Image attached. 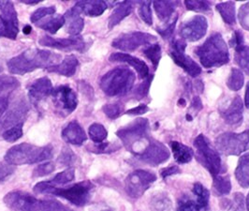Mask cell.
<instances>
[{"label":"cell","instance_id":"681fc988","mask_svg":"<svg viewBox=\"0 0 249 211\" xmlns=\"http://www.w3.org/2000/svg\"><path fill=\"white\" fill-rule=\"evenodd\" d=\"M177 19H178V16L176 15L175 18H174L170 23L163 25L161 27H158V28H157L158 33H159L164 39H169V38H171L172 36L174 35Z\"/></svg>","mask_w":249,"mask_h":211},{"label":"cell","instance_id":"e0dca14e","mask_svg":"<svg viewBox=\"0 0 249 211\" xmlns=\"http://www.w3.org/2000/svg\"><path fill=\"white\" fill-rule=\"evenodd\" d=\"M28 112V104L25 99L18 100L0 119V136L3 133L16 125L24 123Z\"/></svg>","mask_w":249,"mask_h":211},{"label":"cell","instance_id":"7a4b0ae2","mask_svg":"<svg viewBox=\"0 0 249 211\" xmlns=\"http://www.w3.org/2000/svg\"><path fill=\"white\" fill-rule=\"evenodd\" d=\"M95 185L85 180L68 188H57L50 180L39 182L34 186V192L37 194H53L66 199L76 207H85L91 201Z\"/></svg>","mask_w":249,"mask_h":211},{"label":"cell","instance_id":"603a6c76","mask_svg":"<svg viewBox=\"0 0 249 211\" xmlns=\"http://www.w3.org/2000/svg\"><path fill=\"white\" fill-rule=\"evenodd\" d=\"M74 8L82 14L90 17H98L106 11L108 5L104 1H79Z\"/></svg>","mask_w":249,"mask_h":211},{"label":"cell","instance_id":"e7e4bbea","mask_svg":"<svg viewBox=\"0 0 249 211\" xmlns=\"http://www.w3.org/2000/svg\"><path fill=\"white\" fill-rule=\"evenodd\" d=\"M3 72V68L0 66V73H2Z\"/></svg>","mask_w":249,"mask_h":211},{"label":"cell","instance_id":"f907efd6","mask_svg":"<svg viewBox=\"0 0 249 211\" xmlns=\"http://www.w3.org/2000/svg\"><path fill=\"white\" fill-rule=\"evenodd\" d=\"M153 75H149L146 79H144V81L136 88V90L134 91V96L137 99H142L145 98L148 95L149 92L150 86L151 83L153 81Z\"/></svg>","mask_w":249,"mask_h":211},{"label":"cell","instance_id":"d6a6232c","mask_svg":"<svg viewBox=\"0 0 249 211\" xmlns=\"http://www.w3.org/2000/svg\"><path fill=\"white\" fill-rule=\"evenodd\" d=\"M65 17L63 15H53L49 19L41 23H37V27L43 29L44 31H48L51 34H55L63 25H65Z\"/></svg>","mask_w":249,"mask_h":211},{"label":"cell","instance_id":"8fae6325","mask_svg":"<svg viewBox=\"0 0 249 211\" xmlns=\"http://www.w3.org/2000/svg\"><path fill=\"white\" fill-rule=\"evenodd\" d=\"M187 42L184 39H174L171 43L170 56L176 65L182 68L191 77L199 76L201 68L190 57L186 55Z\"/></svg>","mask_w":249,"mask_h":211},{"label":"cell","instance_id":"f5cc1de1","mask_svg":"<svg viewBox=\"0 0 249 211\" xmlns=\"http://www.w3.org/2000/svg\"><path fill=\"white\" fill-rule=\"evenodd\" d=\"M14 166L7 162H0V183L4 182L14 173Z\"/></svg>","mask_w":249,"mask_h":211},{"label":"cell","instance_id":"c3c4849f","mask_svg":"<svg viewBox=\"0 0 249 211\" xmlns=\"http://www.w3.org/2000/svg\"><path fill=\"white\" fill-rule=\"evenodd\" d=\"M55 13V7L52 6V7H42L37 9V11H35L32 13L31 17H30V21L32 23H38L41 19L45 18L48 15H53Z\"/></svg>","mask_w":249,"mask_h":211},{"label":"cell","instance_id":"60d3db41","mask_svg":"<svg viewBox=\"0 0 249 211\" xmlns=\"http://www.w3.org/2000/svg\"><path fill=\"white\" fill-rule=\"evenodd\" d=\"M192 193L194 196L198 199L199 203L208 210L209 208V199H210V192L209 191L200 183H195L192 188Z\"/></svg>","mask_w":249,"mask_h":211},{"label":"cell","instance_id":"ffe728a7","mask_svg":"<svg viewBox=\"0 0 249 211\" xmlns=\"http://www.w3.org/2000/svg\"><path fill=\"white\" fill-rule=\"evenodd\" d=\"M21 211H72L53 200H38L29 194Z\"/></svg>","mask_w":249,"mask_h":211},{"label":"cell","instance_id":"db71d44e","mask_svg":"<svg viewBox=\"0 0 249 211\" xmlns=\"http://www.w3.org/2000/svg\"><path fill=\"white\" fill-rule=\"evenodd\" d=\"M230 45L236 50L245 45L244 43V35L240 30H235L233 32V36L230 40Z\"/></svg>","mask_w":249,"mask_h":211},{"label":"cell","instance_id":"03108f58","mask_svg":"<svg viewBox=\"0 0 249 211\" xmlns=\"http://www.w3.org/2000/svg\"><path fill=\"white\" fill-rule=\"evenodd\" d=\"M112 211L111 210H105V211Z\"/></svg>","mask_w":249,"mask_h":211},{"label":"cell","instance_id":"44dd1931","mask_svg":"<svg viewBox=\"0 0 249 211\" xmlns=\"http://www.w3.org/2000/svg\"><path fill=\"white\" fill-rule=\"evenodd\" d=\"M61 135L67 144H71L74 146H81L88 140V135L85 130L76 120L71 121L63 129Z\"/></svg>","mask_w":249,"mask_h":211},{"label":"cell","instance_id":"7402d4cb","mask_svg":"<svg viewBox=\"0 0 249 211\" xmlns=\"http://www.w3.org/2000/svg\"><path fill=\"white\" fill-rule=\"evenodd\" d=\"M109 59L112 62H123L130 65L135 69L139 76L142 79H146L149 76L148 66L146 65V63L138 58L123 53H113L110 56Z\"/></svg>","mask_w":249,"mask_h":211},{"label":"cell","instance_id":"30bf717a","mask_svg":"<svg viewBox=\"0 0 249 211\" xmlns=\"http://www.w3.org/2000/svg\"><path fill=\"white\" fill-rule=\"evenodd\" d=\"M0 38L15 39L19 33L17 13L12 1H0Z\"/></svg>","mask_w":249,"mask_h":211},{"label":"cell","instance_id":"ac0fdd59","mask_svg":"<svg viewBox=\"0 0 249 211\" xmlns=\"http://www.w3.org/2000/svg\"><path fill=\"white\" fill-rule=\"evenodd\" d=\"M53 85L48 77H41L34 81L28 87V98L30 101L37 105L40 101L52 95Z\"/></svg>","mask_w":249,"mask_h":211},{"label":"cell","instance_id":"8992f818","mask_svg":"<svg viewBox=\"0 0 249 211\" xmlns=\"http://www.w3.org/2000/svg\"><path fill=\"white\" fill-rule=\"evenodd\" d=\"M53 156V147H37L23 143L9 149L5 155V162L13 166L34 164L49 160Z\"/></svg>","mask_w":249,"mask_h":211},{"label":"cell","instance_id":"7bdbcfd3","mask_svg":"<svg viewBox=\"0 0 249 211\" xmlns=\"http://www.w3.org/2000/svg\"><path fill=\"white\" fill-rule=\"evenodd\" d=\"M23 126L24 123H21L5 131L2 134L3 139L9 143L16 142L17 140H19L21 137L23 136Z\"/></svg>","mask_w":249,"mask_h":211},{"label":"cell","instance_id":"f6af8a7d","mask_svg":"<svg viewBox=\"0 0 249 211\" xmlns=\"http://www.w3.org/2000/svg\"><path fill=\"white\" fill-rule=\"evenodd\" d=\"M185 5L188 11L206 13L211 10V3L209 1H185Z\"/></svg>","mask_w":249,"mask_h":211},{"label":"cell","instance_id":"9a60e30c","mask_svg":"<svg viewBox=\"0 0 249 211\" xmlns=\"http://www.w3.org/2000/svg\"><path fill=\"white\" fill-rule=\"evenodd\" d=\"M171 153L162 143L151 139L143 151L136 156L139 161L149 164L151 166H159L169 160Z\"/></svg>","mask_w":249,"mask_h":211},{"label":"cell","instance_id":"9c48e42d","mask_svg":"<svg viewBox=\"0 0 249 211\" xmlns=\"http://www.w3.org/2000/svg\"><path fill=\"white\" fill-rule=\"evenodd\" d=\"M158 179L155 173L139 169L128 174L124 180V190L131 198L142 197L153 183Z\"/></svg>","mask_w":249,"mask_h":211},{"label":"cell","instance_id":"d590c367","mask_svg":"<svg viewBox=\"0 0 249 211\" xmlns=\"http://www.w3.org/2000/svg\"><path fill=\"white\" fill-rule=\"evenodd\" d=\"M88 134L95 144H100L106 140L108 136V132L103 125L93 123L88 129Z\"/></svg>","mask_w":249,"mask_h":211},{"label":"cell","instance_id":"1f68e13d","mask_svg":"<svg viewBox=\"0 0 249 211\" xmlns=\"http://www.w3.org/2000/svg\"><path fill=\"white\" fill-rule=\"evenodd\" d=\"M150 208L153 211H172L173 203L168 194L159 192L151 198Z\"/></svg>","mask_w":249,"mask_h":211},{"label":"cell","instance_id":"11a10c76","mask_svg":"<svg viewBox=\"0 0 249 211\" xmlns=\"http://www.w3.org/2000/svg\"><path fill=\"white\" fill-rule=\"evenodd\" d=\"M180 173H181V169L176 165H171L169 167L163 168L160 170V175H161L162 178H164V179L171 176V175L180 174Z\"/></svg>","mask_w":249,"mask_h":211},{"label":"cell","instance_id":"be15d7a7","mask_svg":"<svg viewBox=\"0 0 249 211\" xmlns=\"http://www.w3.org/2000/svg\"><path fill=\"white\" fill-rule=\"evenodd\" d=\"M180 105L182 104L183 105V107L186 105V101H185V99H180V100H179V102H178Z\"/></svg>","mask_w":249,"mask_h":211},{"label":"cell","instance_id":"4fadbf2b","mask_svg":"<svg viewBox=\"0 0 249 211\" xmlns=\"http://www.w3.org/2000/svg\"><path fill=\"white\" fill-rule=\"evenodd\" d=\"M157 37L149 33L134 31L130 33L122 34L112 41V46L116 49L132 52L138 49L140 46L148 45L155 41Z\"/></svg>","mask_w":249,"mask_h":211},{"label":"cell","instance_id":"f546056e","mask_svg":"<svg viewBox=\"0 0 249 211\" xmlns=\"http://www.w3.org/2000/svg\"><path fill=\"white\" fill-rule=\"evenodd\" d=\"M20 87V82L12 76H0V101L9 100L14 90Z\"/></svg>","mask_w":249,"mask_h":211},{"label":"cell","instance_id":"484cf974","mask_svg":"<svg viewBox=\"0 0 249 211\" xmlns=\"http://www.w3.org/2000/svg\"><path fill=\"white\" fill-rule=\"evenodd\" d=\"M179 2L177 1H156L153 3L159 19L165 24L170 23L175 16L174 14Z\"/></svg>","mask_w":249,"mask_h":211},{"label":"cell","instance_id":"277c9868","mask_svg":"<svg viewBox=\"0 0 249 211\" xmlns=\"http://www.w3.org/2000/svg\"><path fill=\"white\" fill-rule=\"evenodd\" d=\"M149 132L148 119L137 118L130 124L118 130L116 135L122 141L125 149L138 156L146 148L151 140Z\"/></svg>","mask_w":249,"mask_h":211},{"label":"cell","instance_id":"f1b7e54d","mask_svg":"<svg viewBox=\"0 0 249 211\" xmlns=\"http://www.w3.org/2000/svg\"><path fill=\"white\" fill-rule=\"evenodd\" d=\"M235 177L239 185L248 189L249 188V152L244 154L238 161Z\"/></svg>","mask_w":249,"mask_h":211},{"label":"cell","instance_id":"836d02e7","mask_svg":"<svg viewBox=\"0 0 249 211\" xmlns=\"http://www.w3.org/2000/svg\"><path fill=\"white\" fill-rule=\"evenodd\" d=\"M213 188L217 195H228L231 191V182L230 176L227 174H219L213 177Z\"/></svg>","mask_w":249,"mask_h":211},{"label":"cell","instance_id":"7c38bea8","mask_svg":"<svg viewBox=\"0 0 249 211\" xmlns=\"http://www.w3.org/2000/svg\"><path fill=\"white\" fill-rule=\"evenodd\" d=\"M51 96L53 105L59 115L67 116L77 108V95L69 86H59L54 88Z\"/></svg>","mask_w":249,"mask_h":211},{"label":"cell","instance_id":"94428289","mask_svg":"<svg viewBox=\"0 0 249 211\" xmlns=\"http://www.w3.org/2000/svg\"><path fill=\"white\" fill-rule=\"evenodd\" d=\"M31 30H32L31 26L28 25H25V27H24V29H23V31H24L25 34H30V33H31Z\"/></svg>","mask_w":249,"mask_h":211},{"label":"cell","instance_id":"7dc6e473","mask_svg":"<svg viewBox=\"0 0 249 211\" xmlns=\"http://www.w3.org/2000/svg\"><path fill=\"white\" fill-rule=\"evenodd\" d=\"M55 170V164L53 162H48L42 164L37 165V167L34 169L32 176L34 178L37 177H42L44 175L50 174Z\"/></svg>","mask_w":249,"mask_h":211},{"label":"cell","instance_id":"680465c9","mask_svg":"<svg viewBox=\"0 0 249 211\" xmlns=\"http://www.w3.org/2000/svg\"><path fill=\"white\" fill-rule=\"evenodd\" d=\"M245 104L246 106L249 108V82L247 86V89H246V96H245Z\"/></svg>","mask_w":249,"mask_h":211},{"label":"cell","instance_id":"d4e9b609","mask_svg":"<svg viewBox=\"0 0 249 211\" xmlns=\"http://www.w3.org/2000/svg\"><path fill=\"white\" fill-rule=\"evenodd\" d=\"M80 15L81 13L74 7L65 13L66 31L72 36H78L84 29V19Z\"/></svg>","mask_w":249,"mask_h":211},{"label":"cell","instance_id":"4dcf8cb0","mask_svg":"<svg viewBox=\"0 0 249 211\" xmlns=\"http://www.w3.org/2000/svg\"><path fill=\"white\" fill-rule=\"evenodd\" d=\"M216 10L220 13L225 23L228 25H232L236 22L235 17V3L232 1L222 2L216 5Z\"/></svg>","mask_w":249,"mask_h":211},{"label":"cell","instance_id":"3957f363","mask_svg":"<svg viewBox=\"0 0 249 211\" xmlns=\"http://www.w3.org/2000/svg\"><path fill=\"white\" fill-rule=\"evenodd\" d=\"M194 53L206 69L221 67L230 61L229 48L220 33L212 34Z\"/></svg>","mask_w":249,"mask_h":211},{"label":"cell","instance_id":"5b68a950","mask_svg":"<svg viewBox=\"0 0 249 211\" xmlns=\"http://www.w3.org/2000/svg\"><path fill=\"white\" fill-rule=\"evenodd\" d=\"M135 80L136 75L130 69L117 67L102 76L100 86L107 96H124L132 89Z\"/></svg>","mask_w":249,"mask_h":211},{"label":"cell","instance_id":"b9f144b4","mask_svg":"<svg viewBox=\"0 0 249 211\" xmlns=\"http://www.w3.org/2000/svg\"><path fill=\"white\" fill-rule=\"evenodd\" d=\"M75 170L73 168H68L65 171L61 173L56 174L52 180H50L51 183L53 185H58V184H67L74 180Z\"/></svg>","mask_w":249,"mask_h":211},{"label":"cell","instance_id":"d6986e66","mask_svg":"<svg viewBox=\"0 0 249 211\" xmlns=\"http://www.w3.org/2000/svg\"><path fill=\"white\" fill-rule=\"evenodd\" d=\"M243 112H244V103L239 97H234L230 104L219 110L221 116L225 122L231 126L237 127L243 123Z\"/></svg>","mask_w":249,"mask_h":211},{"label":"cell","instance_id":"cb8c5ba5","mask_svg":"<svg viewBox=\"0 0 249 211\" xmlns=\"http://www.w3.org/2000/svg\"><path fill=\"white\" fill-rule=\"evenodd\" d=\"M79 66V61L73 55L67 56L61 63H58L54 66H52L47 69L49 73H53L57 75H63L66 77H71L76 74V71Z\"/></svg>","mask_w":249,"mask_h":211},{"label":"cell","instance_id":"ba28073f","mask_svg":"<svg viewBox=\"0 0 249 211\" xmlns=\"http://www.w3.org/2000/svg\"><path fill=\"white\" fill-rule=\"evenodd\" d=\"M215 149L226 156H239L249 149V130L240 134L225 133L215 139Z\"/></svg>","mask_w":249,"mask_h":211},{"label":"cell","instance_id":"816d5d0a","mask_svg":"<svg viewBox=\"0 0 249 211\" xmlns=\"http://www.w3.org/2000/svg\"><path fill=\"white\" fill-rule=\"evenodd\" d=\"M238 18L243 28L249 31V2L241 6L238 13Z\"/></svg>","mask_w":249,"mask_h":211},{"label":"cell","instance_id":"ee69618b","mask_svg":"<svg viewBox=\"0 0 249 211\" xmlns=\"http://www.w3.org/2000/svg\"><path fill=\"white\" fill-rule=\"evenodd\" d=\"M139 15L142 18V20L146 25H152L153 24V17H152V11H151V5L152 3L149 1H143L139 3Z\"/></svg>","mask_w":249,"mask_h":211},{"label":"cell","instance_id":"2e32d148","mask_svg":"<svg viewBox=\"0 0 249 211\" xmlns=\"http://www.w3.org/2000/svg\"><path fill=\"white\" fill-rule=\"evenodd\" d=\"M208 28V22L204 16L197 15L185 22L180 27V36L182 39L188 41H197L204 37Z\"/></svg>","mask_w":249,"mask_h":211},{"label":"cell","instance_id":"f35d334b","mask_svg":"<svg viewBox=\"0 0 249 211\" xmlns=\"http://www.w3.org/2000/svg\"><path fill=\"white\" fill-rule=\"evenodd\" d=\"M144 56L149 59L154 66V69L157 70L160 61L161 59V46L160 43L150 44L145 49L143 50Z\"/></svg>","mask_w":249,"mask_h":211},{"label":"cell","instance_id":"6125c7cd","mask_svg":"<svg viewBox=\"0 0 249 211\" xmlns=\"http://www.w3.org/2000/svg\"><path fill=\"white\" fill-rule=\"evenodd\" d=\"M246 206H247V211H249V193L246 200Z\"/></svg>","mask_w":249,"mask_h":211},{"label":"cell","instance_id":"91938a15","mask_svg":"<svg viewBox=\"0 0 249 211\" xmlns=\"http://www.w3.org/2000/svg\"><path fill=\"white\" fill-rule=\"evenodd\" d=\"M40 1H41V0H30V1H28V0H23V1H21V2H23V3H25V4H27V5H36V4H38Z\"/></svg>","mask_w":249,"mask_h":211},{"label":"cell","instance_id":"52a82bcc","mask_svg":"<svg viewBox=\"0 0 249 211\" xmlns=\"http://www.w3.org/2000/svg\"><path fill=\"white\" fill-rule=\"evenodd\" d=\"M194 147L196 149V158L198 162L207 169L213 178L224 173L225 169L219 152L213 147L207 137L204 134H199L196 137Z\"/></svg>","mask_w":249,"mask_h":211},{"label":"cell","instance_id":"83f0119b","mask_svg":"<svg viewBox=\"0 0 249 211\" xmlns=\"http://www.w3.org/2000/svg\"><path fill=\"white\" fill-rule=\"evenodd\" d=\"M170 145L174 154V158L179 164H185L191 162L194 156L193 149L177 141H172Z\"/></svg>","mask_w":249,"mask_h":211},{"label":"cell","instance_id":"ab89813d","mask_svg":"<svg viewBox=\"0 0 249 211\" xmlns=\"http://www.w3.org/2000/svg\"><path fill=\"white\" fill-rule=\"evenodd\" d=\"M79 162V158L72 152V150L65 147L63 148L62 151L57 159V162L61 166H68L69 168H72V166L76 165V163Z\"/></svg>","mask_w":249,"mask_h":211},{"label":"cell","instance_id":"5bb4252c","mask_svg":"<svg viewBox=\"0 0 249 211\" xmlns=\"http://www.w3.org/2000/svg\"><path fill=\"white\" fill-rule=\"evenodd\" d=\"M38 43L41 46H46L50 48L66 51V52L77 51V52L84 53L89 47L86 40L84 39V38L81 36H73L68 38H53L50 36H43L39 38Z\"/></svg>","mask_w":249,"mask_h":211},{"label":"cell","instance_id":"8d00e7d4","mask_svg":"<svg viewBox=\"0 0 249 211\" xmlns=\"http://www.w3.org/2000/svg\"><path fill=\"white\" fill-rule=\"evenodd\" d=\"M244 82H245V77L242 71L235 68L231 69V72L227 80L228 87L232 91H238L244 86Z\"/></svg>","mask_w":249,"mask_h":211},{"label":"cell","instance_id":"6f0895ef","mask_svg":"<svg viewBox=\"0 0 249 211\" xmlns=\"http://www.w3.org/2000/svg\"><path fill=\"white\" fill-rule=\"evenodd\" d=\"M190 109L193 110L195 113H198L202 109V103H201V100L199 99V97L195 96V97L193 98L192 101H191Z\"/></svg>","mask_w":249,"mask_h":211},{"label":"cell","instance_id":"e575fe53","mask_svg":"<svg viewBox=\"0 0 249 211\" xmlns=\"http://www.w3.org/2000/svg\"><path fill=\"white\" fill-rule=\"evenodd\" d=\"M207 210L199 203L198 199L185 195L178 201L176 211H206Z\"/></svg>","mask_w":249,"mask_h":211},{"label":"cell","instance_id":"9f6ffc18","mask_svg":"<svg viewBox=\"0 0 249 211\" xmlns=\"http://www.w3.org/2000/svg\"><path fill=\"white\" fill-rule=\"evenodd\" d=\"M149 111V107L145 104H141L139 106H136L134 108H131L129 110H127L125 114L129 115H143L145 113Z\"/></svg>","mask_w":249,"mask_h":211},{"label":"cell","instance_id":"bcb514c9","mask_svg":"<svg viewBox=\"0 0 249 211\" xmlns=\"http://www.w3.org/2000/svg\"><path fill=\"white\" fill-rule=\"evenodd\" d=\"M123 105L119 103H109L105 104L102 107V111L110 118V119H116L121 115L123 113Z\"/></svg>","mask_w":249,"mask_h":211},{"label":"cell","instance_id":"74e56055","mask_svg":"<svg viewBox=\"0 0 249 211\" xmlns=\"http://www.w3.org/2000/svg\"><path fill=\"white\" fill-rule=\"evenodd\" d=\"M234 59L239 67L249 75V46L244 45L235 50Z\"/></svg>","mask_w":249,"mask_h":211},{"label":"cell","instance_id":"6da1fadb","mask_svg":"<svg viewBox=\"0 0 249 211\" xmlns=\"http://www.w3.org/2000/svg\"><path fill=\"white\" fill-rule=\"evenodd\" d=\"M61 56L47 50L30 48L10 59L7 66L13 75H24L37 69H48L59 62Z\"/></svg>","mask_w":249,"mask_h":211},{"label":"cell","instance_id":"4316f807","mask_svg":"<svg viewBox=\"0 0 249 211\" xmlns=\"http://www.w3.org/2000/svg\"><path fill=\"white\" fill-rule=\"evenodd\" d=\"M133 10V3L130 1H124L117 5V7L113 10L109 21L108 26L110 29L114 26L119 25L125 17H127Z\"/></svg>","mask_w":249,"mask_h":211}]
</instances>
